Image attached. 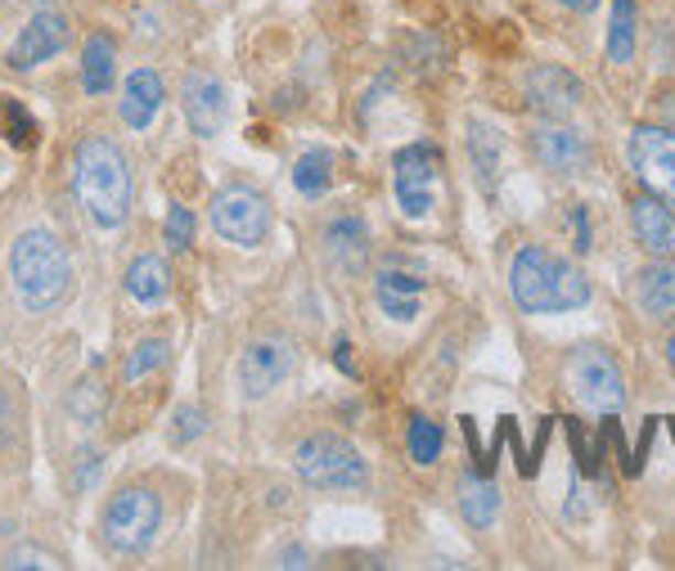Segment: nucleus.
<instances>
[{
  "instance_id": "nucleus-18",
  "label": "nucleus",
  "mask_w": 675,
  "mask_h": 571,
  "mask_svg": "<svg viewBox=\"0 0 675 571\" xmlns=\"http://www.w3.org/2000/svg\"><path fill=\"white\" fill-rule=\"evenodd\" d=\"M162 99H167V86H162V77L153 73V68H136L131 77H127V86H122V122L131 127V131H144L149 122H153V112L162 108Z\"/></svg>"
},
{
  "instance_id": "nucleus-27",
  "label": "nucleus",
  "mask_w": 675,
  "mask_h": 571,
  "mask_svg": "<svg viewBox=\"0 0 675 571\" xmlns=\"http://www.w3.org/2000/svg\"><path fill=\"white\" fill-rule=\"evenodd\" d=\"M167 360H172V342H167V337H144V342H136V347H131L122 374H127V383H140L153 369H162Z\"/></svg>"
},
{
  "instance_id": "nucleus-31",
  "label": "nucleus",
  "mask_w": 675,
  "mask_h": 571,
  "mask_svg": "<svg viewBox=\"0 0 675 571\" xmlns=\"http://www.w3.org/2000/svg\"><path fill=\"white\" fill-rule=\"evenodd\" d=\"M207 432V414L194 406V401H185L176 414H172V437H176V445H190L194 437H203Z\"/></svg>"
},
{
  "instance_id": "nucleus-9",
  "label": "nucleus",
  "mask_w": 675,
  "mask_h": 571,
  "mask_svg": "<svg viewBox=\"0 0 675 571\" xmlns=\"http://www.w3.org/2000/svg\"><path fill=\"white\" fill-rule=\"evenodd\" d=\"M293 360H298V347L289 333H257L248 347H244V360H239V387L248 401H261L266 391H275L293 374Z\"/></svg>"
},
{
  "instance_id": "nucleus-37",
  "label": "nucleus",
  "mask_w": 675,
  "mask_h": 571,
  "mask_svg": "<svg viewBox=\"0 0 675 571\" xmlns=\"http://www.w3.org/2000/svg\"><path fill=\"white\" fill-rule=\"evenodd\" d=\"M10 437V401H6V391H0V445H6Z\"/></svg>"
},
{
  "instance_id": "nucleus-12",
  "label": "nucleus",
  "mask_w": 675,
  "mask_h": 571,
  "mask_svg": "<svg viewBox=\"0 0 675 571\" xmlns=\"http://www.w3.org/2000/svg\"><path fill=\"white\" fill-rule=\"evenodd\" d=\"M532 158L554 171V176H581L590 166V140L568 122V118H540L527 136Z\"/></svg>"
},
{
  "instance_id": "nucleus-26",
  "label": "nucleus",
  "mask_w": 675,
  "mask_h": 571,
  "mask_svg": "<svg viewBox=\"0 0 675 571\" xmlns=\"http://www.w3.org/2000/svg\"><path fill=\"white\" fill-rule=\"evenodd\" d=\"M441 428L428 419V414H410V428H406V454H410V464L415 468H432L441 460Z\"/></svg>"
},
{
  "instance_id": "nucleus-39",
  "label": "nucleus",
  "mask_w": 675,
  "mask_h": 571,
  "mask_svg": "<svg viewBox=\"0 0 675 571\" xmlns=\"http://www.w3.org/2000/svg\"><path fill=\"white\" fill-rule=\"evenodd\" d=\"M662 112H666V122H671V131H675V95H662V104H657Z\"/></svg>"
},
{
  "instance_id": "nucleus-28",
  "label": "nucleus",
  "mask_w": 675,
  "mask_h": 571,
  "mask_svg": "<svg viewBox=\"0 0 675 571\" xmlns=\"http://www.w3.org/2000/svg\"><path fill=\"white\" fill-rule=\"evenodd\" d=\"M162 244L172 248V257H181V252L194 248V212L190 207L172 203V212H167V225H162Z\"/></svg>"
},
{
  "instance_id": "nucleus-21",
  "label": "nucleus",
  "mask_w": 675,
  "mask_h": 571,
  "mask_svg": "<svg viewBox=\"0 0 675 571\" xmlns=\"http://www.w3.org/2000/svg\"><path fill=\"white\" fill-rule=\"evenodd\" d=\"M113 77H118V45H113L108 32H90L82 45V90L104 95L113 90Z\"/></svg>"
},
{
  "instance_id": "nucleus-19",
  "label": "nucleus",
  "mask_w": 675,
  "mask_h": 571,
  "mask_svg": "<svg viewBox=\"0 0 675 571\" xmlns=\"http://www.w3.org/2000/svg\"><path fill=\"white\" fill-rule=\"evenodd\" d=\"M635 302L653 320H675V261H649L635 279Z\"/></svg>"
},
{
  "instance_id": "nucleus-6",
  "label": "nucleus",
  "mask_w": 675,
  "mask_h": 571,
  "mask_svg": "<svg viewBox=\"0 0 675 571\" xmlns=\"http://www.w3.org/2000/svg\"><path fill=\"white\" fill-rule=\"evenodd\" d=\"M568 391L599 419L622 414V401H626L622 369H617V360L603 347H594V342H581V347L568 352Z\"/></svg>"
},
{
  "instance_id": "nucleus-35",
  "label": "nucleus",
  "mask_w": 675,
  "mask_h": 571,
  "mask_svg": "<svg viewBox=\"0 0 675 571\" xmlns=\"http://www.w3.org/2000/svg\"><path fill=\"white\" fill-rule=\"evenodd\" d=\"M10 567H50V558H41L32 549H19V553H10Z\"/></svg>"
},
{
  "instance_id": "nucleus-16",
  "label": "nucleus",
  "mask_w": 675,
  "mask_h": 571,
  "mask_svg": "<svg viewBox=\"0 0 675 571\" xmlns=\"http://www.w3.org/2000/svg\"><path fill=\"white\" fill-rule=\"evenodd\" d=\"M181 108H185V122L199 140H212L225 127V86L212 73H185L181 82Z\"/></svg>"
},
{
  "instance_id": "nucleus-13",
  "label": "nucleus",
  "mask_w": 675,
  "mask_h": 571,
  "mask_svg": "<svg viewBox=\"0 0 675 571\" xmlns=\"http://www.w3.org/2000/svg\"><path fill=\"white\" fill-rule=\"evenodd\" d=\"M68 36H73L68 19H64L60 10L41 6V10L32 14V23H28L23 32H19V41L10 45L6 64H10L14 73H28V68H36V64L54 60V54H64V50H68Z\"/></svg>"
},
{
  "instance_id": "nucleus-22",
  "label": "nucleus",
  "mask_w": 675,
  "mask_h": 571,
  "mask_svg": "<svg viewBox=\"0 0 675 571\" xmlns=\"http://www.w3.org/2000/svg\"><path fill=\"white\" fill-rule=\"evenodd\" d=\"M127 293L140 306H162L167 302V293H172V274H167V261L158 252H140L127 266Z\"/></svg>"
},
{
  "instance_id": "nucleus-3",
  "label": "nucleus",
  "mask_w": 675,
  "mask_h": 571,
  "mask_svg": "<svg viewBox=\"0 0 675 571\" xmlns=\"http://www.w3.org/2000/svg\"><path fill=\"white\" fill-rule=\"evenodd\" d=\"M10 279L28 311H54L73 289V266L64 244L50 230H23L10 248Z\"/></svg>"
},
{
  "instance_id": "nucleus-2",
  "label": "nucleus",
  "mask_w": 675,
  "mask_h": 571,
  "mask_svg": "<svg viewBox=\"0 0 675 571\" xmlns=\"http://www.w3.org/2000/svg\"><path fill=\"white\" fill-rule=\"evenodd\" d=\"M510 293L527 315H558L590 302V279L577 261L549 257L545 248H518L510 266Z\"/></svg>"
},
{
  "instance_id": "nucleus-20",
  "label": "nucleus",
  "mask_w": 675,
  "mask_h": 571,
  "mask_svg": "<svg viewBox=\"0 0 675 571\" xmlns=\"http://www.w3.org/2000/svg\"><path fill=\"white\" fill-rule=\"evenodd\" d=\"M500 513V486L482 473V468H469L460 477V518L473 527V531H486Z\"/></svg>"
},
{
  "instance_id": "nucleus-10",
  "label": "nucleus",
  "mask_w": 675,
  "mask_h": 571,
  "mask_svg": "<svg viewBox=\"0 0 675 571\" xmlns=\"http://www.w3.org/2000/svg\"><path fill=\"white\" fill-rule=\"evenodd\" d=\"M374 302L387 320L410 324L424 302V261H415L406 252H392L374 274Z\"/></svg>"
},
{
  "instance_id": "nucleus-40",
  "label": "nucleus",
  "mask_w": 675,
  "mask_h": 571,
  "mask_svg": "<svg viewBox=\"0 0 675 571\" xmlns=\"http://www.w3.org/2000/svg\"><path fill=\"white\" fill-rule=\"evenodd\" d=\"M666 360H671V369H675V333H671V342H666Z\"/></svg>"
},
{
  "instance_id": "nucleus-17",
  "label": "nucleus",
  "mask_w": 675,
  "mask_h": 571,
  "mask_svg": "<svg viewBox=\"0 0 675 571\" xmlns=\"http://www.w3.org/2000/svg\"><path fill=\"white\" fill-rule=\"evenodd\" d=\"M631 230L649 252H671L675 248V212L671 203H662L657 194H640L631 203Z\"/></svg>"
},
{
  "instance_id": "nucleus-5",
  "label": "nucleus",
  "mask_w": 675,
  "mask_h": 571,
  "mask_svg": "<svg viewBox=\"0 0 675 571\" xmlns=\"http://www.w3.org/2000/svg\"><path fill=\"white\" fill-rule=\"evenodd\" d=\"M158 527H162V499L149 486H122L104 504V518H99V536L113 553L149 549Z\"/></svg>"
},
{
  "instance_id": "nucleus-4",
  "label": "nucleus",
  "mask_w": 675,
  "mask_h": 571,
  "mask_svg": "<svg viewBox=\"0 0 675 571\" xmlns=\"http://www.w3.org/2000/svg\"><path fill=\"white\" fill-rule=\"evenodd\" d=\"M293 468L315 491H361L369 482L365 454L338 432H311L293 450Z\"/></svg>"
},
{
  "instance_id": "nucleus-8",
  "label": "nucleus",
  "mask_w": 675,
  "mask_h": 571,
  "mask_svg": "<svg viewBox=\"0 0 675 571\" xmlns=\"http://www.w3.org/2000/svg\"><path fill=\"white\" fill-rule=\"evenodd\" d=\"M626 162L649 194L675 207V131L671 127H635L626 140Z\"/></svg>"
},
{
  "instance_id": "nucleus-14",
  "label": "nucleus",
  "mask_w": 675,
  "mask_h": 571,
  "mask_svg": "<svg viewBox=\"0 0 675 571\" xmlns=\"http://www.w3.org/2000/svg\"><path fill=\"white\" fill-rule=\"evenodd\" d=\"M320 252L338 274H361L374 257V239H369V225L356 212H338L324 220L320 230Z\"/></svg>"
},
{
  "instance_id": "nucleus-33",
  "label": "nucleus",
  "mask_w": 675,
  "mask_h": 571,
  "mask_svg": "<svg viewBox=\"0 0 675 571\" xmlns=\"http://www.w3.org/2000/svg\"><path fill=\"white\" fill-rule=\"evenodd\" d=\"M572 225H577V257H586L590 252V212L572 207Z\"/></svg>"
},
{
  "instance_id": "nucleus-15",
  "label": "nucleus",
  "mask_w": 675,
  "mask_h": 571,
  "mask_svg": "<svg viewBox=\"0 0 675 571\" xmlns=\"http://www.w3.org/2000/svg\"><path fill=\"white\" fill-rule=\"evenodd\" d=\"M581 77L572 68H558V64H536L523 77V99L536 118H568V112L581 104Z\"/></svg>"
},
{
  "instance_id": "nucleus-34",
  "label": "nucleus",
  "mask_w": 675,
  "mask_h": 571,
  "mask_svg": "<svg viewBox=\"0 0 675 571\" xmlns=\"http://www.w3.org/2000/svg\"><path fill=\"white\" fill-rule=\"evenodd\" d=\"M333 365H338V374H352V378H356V365H352V342H347V337H338V342H333Z\"/></svg>"
},
{
  "instance_id": "nucleus-23",
  "label": "nucleus",
  "mask_w": 675,
  "mask_h": 571,
  "mask_svg": "<svg viewBox=\"0 0 675 571\" xmlns=\"http://www.w3.org/2000/svg\"><path fill=\"white\" fill-rule=\"evenodd\" d=\"M500 149H504L500 131H495L491 122L473 118V122H469V162H473V171H478L482 190H495V176H500Z\"/></svg>"
},
{
  "instance_id": "nucleus-25",
  "label": "nucleus",
  "mask_w": 675,
  "mask_h": 571,
  "mask_svg": "<svg viewBox=\"0 0 675 571\" xmlns=\"http://www.w3.org/2000/svg\"><path fill=\"white\" fill-rule=\"evenodd\" d=\"M293 185L302 198H324L333 185V153L329 149H307L293 162Z\"/></svg>"
},
{
  "instance_id": "nucleus-24",
  "label": "nucleus",
  "mask_w": 675,
  "mask_h": 571,
  "mask_svg": "<svg viewBox=\"0 0 675 571\" xmlns=\"http://www.w3.org/2000/svg\"><path fill=\"white\" fill-rule=\"evenodd\" d=\"M635 45H640L635 0H612V14H608V60L612 64H631Z\"/></svg>"
},
{
  "instance_id": "nucleus-7",
  "label": "nucleus",
  "mask_w": 675,
  "mask_h": 571,
  "mask_svg": "<svg viewBox=\"0 0 675 571\" xmlns=\"http://www.w3.org/2000/svg\"><path fill=\"white\" fill-rule=\"evenodd\" d=\"M207 220L212 230L225 239V244H239V248H257L266 235H270V203L261 190L253 185H221L207 203Z\"/></svg>"
},
{
  "instance_id": "nucleus-30",
  "label": "nucleus",
  "mask_w": 675,
  "mask_h": 571,
  "mask_svg": "<svg viewBox=\"0 0 675 571\" xmlns=\"http://www.w3.org/2000/svg\"><path fill=\"white\" fill-rule=\"evenodd\" d=\"M0 108H6V136H10V144H14V149H28V144L36 140V127H32V118H28V108H23L19 99H6Z\"/></svg>"
},
{
  "instance_id": "nucleus-36",
  "label": "nucleus",
  "mask_w": 675,
  "mask_h": 571,
  "mask_svg": "<svg viewBox=\"0 0 675 571\" xmlns=\"http://www.w3.org/2000/svg\"><path fill=\"white\" fill-rule=\"evenodd\" d=\"M275 562H279V567H307V562H311V558H307V553H302V549H285V553H279V558H275Z\"/></svg>"
},
{
  "instance_id": "nucleus-32",
  "label": "nucleus",
  "mask_w": 675,
  "mask_h": 571,
  "mask_svg": "<svg viewBox=\"0 0 675 571\" xmlns=\"http://www.w3.org/2000/svg\"><path fill=\"white\" fill-rule=\"evenodd\" d=\"M99 464H104V460H99V454H95V450H82V460H77V477H73V486H77V491H86V486L95 482Z\"/></svg>"
},
{
  "instance_id": "nucleus-38",
  "label": "nucleus",
  "mask_w": 675,
  "mask_h": 571,
  "mask_svg": "<svg viewBox=\"0 0 675 571\" xmlns=\"http://www.w3.org/2000/svg\"><path fill=\"white\" fill-rule=\"evenodd\" d=\"M558 6H568L572 14H590V10L599 6V0H558Z\"/></svg>"
},
{
  "instance_id": "nucleus-29",
  "label": "nucleus",
  "mask_w": 675,
  "mask_h": 571,
  "mask_svg": "<svg viewBox=\"0 0 675 571\" xmlns=\"http://www.w3.org/2000/svg\"><path fill=\"white\" fill-rule=\"evenodd\" d=\"M68 410H73V419H82V423L99 419V410H104V383H99V378H82V383L73 387V396H68Z\"/></svg>"
},
{
  "instance_id": "nucleus-1",
  "label": "nucleus",
  "mask_w": 675,
  "mask_h": 571,
  "mask_svg": "<svg viewBox=\"0 0 675 571\" xmlns=\"http://www.w3.org/2000/svg\"><path fill=\"white\" fill-rule=\"evenodd\" d=\"M73 190L82 212L99 225V230H118V225L131 216V166L127 153L104 140L90 136L77 144L73 153Z\"/></svg>"
},
{
  "instance_id": "nucleus-11",
  "label": "nucleus",
  "mask_w": 675,
  "mask_h": 571,
  "mask_svg": "<svg viewBox=\"0 0 675 571\" xmlns=\"http://www.w3.org/2000/svg\"><path fill=\"white\" fill-rule=\"evenodd\" d=\"M437 144H406L392 153V185H397V203L410 220H424L432 207V185H437Z\"/></svg>"
}]
</instances>
